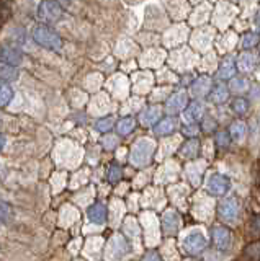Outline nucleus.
<instances>
[{
	"label": "nucleus",
	"instance_id": "25",
	"mask_svg": "<svg viewBox=\"0 0 260 261\" xmlns=\"http://www.w3.org/2000/svg\"><path fill=\"white\" fill-rule=\"evenodd\" d=\"M134 126H136V122H134L133 118H123V119H121V121L118 122L116 129H118V133H120L121 136H128V134L134 129Z\"/></svg>",
	"mask_w": 260,
	"mask_h": 261
},
{
	"label": "nucleus",
	"instance_id": "4",
	"mask_svg": "<svg viewBox=\"0 0 260 261\" xmlns=\"http://www.w3.org/2000/svg\"><path fill=\"white\" fill-rule=\"evenodd\" d=\"M129 253V245L121 235H113L108 242L107 251H105V259L107 261H123Z\"/></svg>",
	"mask_w": 260,
	"mask_h": 261
},
{
	"label": "nucleus",
	"instance_id": "17",
	"mask_svg": "<svg viewBox=\"0 0 260 261\" xmlns=\"http://www.w3.org/2000/svg\"><path fill=\"white\" fill-rule=\"evenodd\" d=\"M203 170H205V163H200V162H193L186 167V176H188L192 185H195V186L200 185Z\"/></svg>",
	"mask_w": 260,
	"mask_h": 261
},
{
	"label": "nucleus",
	"instance_id": "6",
	"mask_svg": "<svg viewBox=\"0 0 260 261\" xmlns=\"http://www.w3.org/2000/svg\"><path fill=\"white\" fill-rule=\"evenodd\" d=\"M239 214H241V206H239V201L235 198L223 199L221 204L218 206V216L224 224L234 225L238 222Z\"/></svg>",
	"mask_w": 260,
	"mask_h": 261
},
{
	"label": "nucleus",
	"instance_id": "24",
	"mask_svg": "<svg viewBox=\"0 0 260 261\" xmlns=\"http://www.w3.org/2000/svg\"><path fill=\"white\" fill-rule=\"evenodd\" d=\"M247 108H249V103L246 98H234L232 103H231V110L235 113V114H239V116H242V114H246L247 113Z\"/></svg>",
	"mask_w": 260,
	"mask_h": 261
},
{
	"label": "nucleus",
	"instance_id": "8",
	"mask_svg": "<svg viewBox=\"0 0 260 261\" xmlns=\"http://www.w3.org/2000/svg\"><path fill=\"white\" fill-rule=\"evenodd\" d=\"M162 227H164V233L172 237L175 235L182 227V219L178 216V212L175 209H167L162 216Z\"/></svg>",
	"mask_w": 260,
	"mask_h": 261
},
{
	"label": "nucleus",
	"instance_id": "41",
	"mask_svg": "<svg viewBox=\"0 0 260 261\" xmlns=\"http://www.w3.org/2000/svg\"><path fill=\"white\" fill-rule=\"evenodd\" d=\"M4 2H7V0H4Z\"/></svg>",
	"mask_w": 260,
	"mask_h": 261
},
{
	"label": "nucleus",
	"instance_id": "32",
	"mask_svg": "<svg viewBox=\"0 0 260 261\" xmlns=\"http://www.w3.org/2000/svg\"><path fill=\"white\" fill-rule=\"evenodd\" d=\"M102 145H103L107 150L116 149V145H118V139H116V136H111V134L103 136V137H102Z\"/></svg>",
	"mask_w": 260,
	"mask_h": 261
},
{
	"label": "nucleus",
	"instance_id": "28",
	"mask_svg": "<svg viewBox=\"0 0 260 261\" xmlns=\"http://www.w3.org/2000/svg\"><path fill=\"white\" fill-rule=\"evenodd\" d=\"M12 98H13V88L7 84H2V90H0V103H2L4 108L12 101Z\"/></svg>",
	"mask_w": 260,
	"mask_h": 261
},
{
	"label": "nucleus",
	"instance_id": "27",
	"mask_svg": "<svg viewBox=\"0 0 260 261\" xmlns=\"http://www.w3.org/2000/svg\"><path fill=\"white\" fill-rule=\"evenodd\" d=\"M18 77V70L17 67H12V65L2 64V84H7V82H12Z\"/></svg>",
	"mask_w": 260,
	"mask_h": 261
},
{
	"label": "nucleus",
	"instance_id": "20",
	"mask_svg": "<svg viewBox=\"0 0 260 261\" xmlns=\"http://www.w3.org/2000/svg\"><path fill=\"white\" fill-rule=\"evenodd\" d=\"M255 62H257V59L252 53H242L238 59V67L242 72H250V70H254Z\"/></svg>",
	"mask_w": 260,
	"mask_h": 261
},
{
	"label": "nucleus",
	"instance_id": "1",
	"mask_svg": "<svg viewBox=\"0 0 260 261\" xmlns=\"http://www.w3.org/2000/svg\"><path fill=\"white\" fill-rule=\"evenodd\" d=\"M154 152H156V142H154L152 139L141 137V139H137L131 147L129 162L137 168H144L151 163Z\"/></svg>",
	"mask_w": 260,
	"mask_h": 261
},
{
	"label": "nucleus",
	"instance_id": "10",
	"mask_svg": "<svg viewBox=\"0 0 260 261\" xmlns=\"http://www.w3.org/2000/svg\"><path fill=\"white\" fill-rule=\"evenodd\" d=\"M23 61V54L21 49L17 47L15 44H5L2 47V62L7 65H12V67H17L18 64Z\"/></svg>",
	"mask_w": 260,
	"mask_h": 261
},
{
	"label": "nucleus",
	"instance_id": "7",
	"mask_svg": "<svg viewBox=\"0 0 260 261\" xmlns=\"http://www.w3.org/2000/svg\"><path fill=\"white\" fill-rule=\"evenodd\" d=\"M231 190V181L221 173H213L206 179V191L213 196H224Z\"/></svg>",
	"mask_w": 260,
	"mask_h": 261
},
{
	"label": "nucleus",
	"instance_id": "23",
	"mask_svg": "<svg viewBox=\"0 0 260 261\" xmlns=\"http://www.w3.org/2000/svg\"><path fill=\"white\" fill-rule=\"evenodd\" d=\"M246 130H247V127L242 121H234L229 127L231 139H234V141H242L244 136H246Z\"/></svg>",
	"mask_w": 260,
	"mask_h": 261
},
{
	"label": "nucleus",
	"instance_id": "5",
	"mask_svg": "<svg viewBox=\"0 0 260 261\" xmlns=\"http://www.w3.org/2000/svg\"><path fill=\"white\" fill-rule=\"evenodd\" d=\"M62 16V8L56 0H43L38 5L36 18L43 23H56Z\"/></svg>",
	"mask_w": 260,
	"mask_h": 261
},
{
	"label": "nucleus",
	"instance_id": "13",
	"mask_svg": "<svg viewBox=\"0 0 260 261\" xmlns=\"http://www.w3.org/2000/svg\"><path fill=\"white\" fill-rule=\"evenodd\" d=\"M160 116H162V110L159 108V106H151V108H146L141 116H139V122L143 126H152L156 124V121H160Z\"/></svg>",
	"mask_w": 260,
	"mask_h": 261
},
{
	"label": "nucleus",
	"instance_id": "22",
	"mask_svg": "<svg viewBox=\"0 0 260 261\" xmlns=\"http://www.w3.org/2000/svg\"><path fill=\"white\" fill-rule=\"evenodd\" d=\"M125 233L131 239V242L134 243H139L141 242V230H139V227H137L136 224V220L134 219H126V222H125Z\"/></svg>",
	"mask_w": 260,
	"mask_h": 261
},
{
	"label": "nucleus",
	"instance_id": "12",
	"mask_svg": "<svg viewBox=\"0 0 260 261\" xmlns=\"http://www.w3.org/2000/svg\"><path fill=\"white\" fill-rule=\"evenodd\" d=\"M235 73V62H234V57L227 56L221 61L219 64V69H218V79L219 80H227V79H232Z\"/></svg>",
	"mask_w": 260,
	"mask_h": 261
},
{
	"label": "nucleus",
	"instance_id": "14",
	"mask_svg": "<svg viewBox=\"0 0 260 261\" xmlns=\"http://www.w3.org/2000/svg\"><path fill=\"white\" fill-rule=\"evenodd\" d=\"M87 217L90 222L105 224V220H107V207H105L102 202H97V204H93V206L88 207Z\"/></svg>",
	"mask_w": 260,
	"mask_h": 261
},
{
	"label": "nucleus",
	"instance_id": "29",
	"mask_svg": "<svg viewBox=\"0 0 260 261\" xmlns=\"http://www.w3.org/2000/svg\"><path fill=\"white\" fill-rule=\"evenodd\" d=\"M258 41H260V36L257 35V33H247V35L242 38V47L252 49L254 46L258 44Z\"/></svg>",
	"mask_w": 260,
	"mask_h": 261
},
{
	"label": "nucleus",
	"instance_id": "18",
	"mask_svg": "<svg viewBox=\"0 0 260 261\" xmlns=\"http://www.w3.org/2000/svg\"><path fill=\"white\" fill-rule=\"evenodd\" d=\"M175 126H177V121L174 118H166V119H160L156 127H154V134L162 137V136H169L172 134L175 130Z\"/></svg>",
	"mask_w": 260,
	"mask_h": 261
},
{
	"label": "nucleus",
	"instance_id": "19",
	"mask_svg": "<svg viewBox=\"0 0 260 261\" xmlns=\"http://www.w3.org/2000/svg\"><path fill=\"white\" fill-rule=\"evenodd\" d=\"M209 85H211V82H209V79L208 77H198L197 80L193 82V85H192V93H193V96H205V95H208V92H209Z\"/></svg>",
	"mask_w": 260,
	"mask_h": 261
},
{
	"label": "nucleus",
	"instance_id": "34",
	"mask_svg": "<svg viewBox=\"0 0 260 261\" xmlns=\"http://www.w3.org/2000/svg\"><path fill=\"white\" fill-rule=\"evenodd\" d=\"M113 126V118H102L100 121H97V129L100 133H108Z\"/></svg>",
	"mask_w": 260,
	"mask_h": 261
},
{
	"label": "nucleus",
	"instance_id": "39",
	"mask_svg": "<svg viewBox=\"0 0 260 261\" xmlns=\"http://www.w3.org/2000/svg\"><path fill=\"white\" fill-rule=\"evenodd\" d=\"M255 27H257V30L260 31V10H258L257 15H255Z\"/></svg>",
	"mask_w": 260,
	"mask_h": 261
},
{
	"label": "nucleus",
	"instance_id": "30",
	"mask_svg": "<svg viewBox=\"0 0 260 261\" xmlns=\"http://www.w3.org/2000/svg\"><path fill=\"white\" fill-rule=\"evenodd\" d=\"M121 176H123V170L120 168V165L113 163V165L108 168V181L110 183H118Z\"/></svg>",
	"mask_w": 260,
	"mask_h": 261
},
{
	"label": "nucleus",
	"instance_id": "11",
	"mask_svg": "<svg viewBox=\"0 0 260 261\" xmlns=\"http://www.w3.org/2000/svg\"><path fill=\"white\" fill-rule=\"evenodd\" d=\"M186 105H188V98H186V93L178 92V93L172 95L167 100V113L177 114V113H180L182 110H185Z\"/></svg>",
	"mask_w": 260,
	"mask_h": 261
},
{
	"label": "nucleus",
	"instance_id": "40",
	"mask_svg": "<svg viewBox=\"0 0 260 261\" xmlns=\"http://www.w3.org/2000/svg\"><path fill=\"white\" fill-rule=\"evenodd\" d=\"M5 142H7L5 141V136H2V147H5Z\"/></svg>",
	"mask_w": 260,
	"mask_h": 261
},
{
	"label": "nucleus",
	"instance_id": "26",
	"mask_svg": "<svg viewBox=\"0 0 260 261\" xmlns=\"http://www.w3.org/2000/svg\"><path fill=\"white\" fill-rule=\"evenodd\" d=\"M244 259L246 261H260V242L252 243L249 248H246Z\"/></svg>",
	"mask_w": 260,
	"mask_h": 261
},
{
	"label": "nucleus",
	"instance_id": "15",
	"mask_svg": "<svg viewBox=\"0 0 260 261\" xmlns=\"http://www.w3.org/2000/svg\"><path fill=\"white\" fill-rule=\"evenodd\" d=\"M198 152H200V142L197 141V139H190V141H186L180 147V150H178V153H180V157L183 160H195Z\"/></svg>",
	"mask_w": 260,
	"mask_h": 261
},
{
	"label": "nucleus",
	"instance_id": "33",
	"mask_svg": "<svg viewBox=\"0 0 260 261\" xmlns=\"http://www.w3.org/2000/svg\"><path fill=\"white\" fill-rule=\"evenodd\" d=\"M229 142H231V134L227 133H218L216 134V145L221 147V149H226V147H229Z\"/></svg>",
	"mask_w": 260,
	"mask_h": 261
},
{
	"label": "nucleus",
	"instance_id": "36",
	"mask_svg": "<svg viewBox=\"0 0 260 261\" xmlns=\"http://www.w3.org/2000/svg\"><path fill=\"white\" fill-rule=\"evenodd\" d=\"M9 214H12V207L7 202H2V222H9Z\"/></svg>",
	"mask_w": 260,
	"mask_h": 261
},
{
	"label": "nucleus",
	"instance_id": "3",
	"mask_svg": "<svg viewBox=\"0 0 260 261\" xmlns=\"http://www.w3.org/2000/svg\"><path fill=\"white\" fill-rule=\"evenodd\" d=\"M206 245H208L206 237L200 230H190L180 239V247L188 255H198V253H201L206 248Z\"/></svg>",
	"mask_w": 260,
	"mask_h": 261
},
{
	"label": "nucleus",
	"instance_id": "37",
	"mask_svg": "<svg viewBox=\"0 0 260 261\" xmlns=\"http://www.w3.org/2000/svg\"><path fill=\"white\" fill-rule=\"evenodd\" d=\"M143 261H162V258L159 256V253L157 251H148L144 255Z\"/></svg>",
	"mask_w": 260,
	"mask_h": 261
},
{
	"label": "nucleus",
	"instance_id": "2",
	"mask_svg": "<svg viewBox=\"0 0 260 261\" xmlns=\"http://www.w3.org/2000/svg\"><path fill=\"white\" fill-rule=\"evenodd\" d=\"M31 36H33L36 44L44 49H50V51H59L62 47L61 36L53 28L46 27V24H36L33 31H31Z\"/></svg>",
	"mask_w": 260,
	"mask_h": 261
},
{
	"label": "nucleus",
	"instance_id": "16",
	"mask_svg": "<svg viewBox=\"0 0 260 261\" xmlns=\"http://www.w3.org/2000/svg\"><path fill=\"white\" fill-rule=\"evenodd\" d=\"M203 114H205V108H203V105L200 101H193L188 108L185 110V119L186 122H190V124H195V122H198Z\"/></svg>",
	"mask_w": 260,
	"mask_h": 261
},
{
	"label": "nucleus",
	"instance_id": "38",
	"mask_svg": "<svg viewBox=\"0 0 260 261\" xmlns=\"http://www.w3.org/2000/svg\"><path fill=\"white\" fill-rule=\"evenodd\" d=\"M254 230H255L257 233H260V216H257L255 220H254Z\"/></svg>",
	"mask_w": 260,
	"mask_h": 261
},
{
	"label": "nucleus",
	"instance_id": "31",
	"mask_svg": "<svg viewBox=\"0 0 260 261\" xmlns=\"http://www.w3.org/2000/svg\"><path fill=\"white\" fill-rule=\"evenodd\" d=\"M231 88L234 90L235 93H244V92H247V88H249V82L246 79H234L231 82Z\"/></svg>",
	"mask_w": 260,
	"mask_h": 261
},
{
	"label": "nucleus",
	"instance_id": "21",
	"mask_svg": "<svg viewBox=\"0 0 260 261\" xmlns=\"http://www.w3.org/2000/svg\"><path fill=\"white\" fill-rule=\"evenodd\" d=\"M227 96H229V92H227V87L223 85V84H218L215 88H213V92L209 93V100L216 103V105H223L226 100H227Z\"/></svg>",
	"mask_w": 260,
	"mask_h": 261
},
{
	"label": "nucleus",
	"instance_id": "9",
	"mask_svg": "<svg viewBox=\"0 0 260 261\" xmlns=\"http://www.w3.org/2000/svg\"><path fill=\"white\" fill-rule=\"evenodd\" d=\"M213 240H215V245L218 250L226 251V250H229L232 245V233L227 230L226 227L216 225V227H213Z\"/></svg>",
	"mask_w": 260,
	"mask_h": 261
},
{
	"label": "nucleus",
	"instance_id": "35",
	"mask_svg": "<svg viewBox=\"0 0 260 261\" xmlns=\"http://www.w3.org/2000/svg\"><path fill=\"white\" fill-rule=\"evenodd\" d=\"M182 134L186 136V137H195V136L198 134V127L195 126V124H192V126H183L182 127Z\"/></svg>",
	"mask_w": 260,
	"mask_h": 261
}]
</instances>
